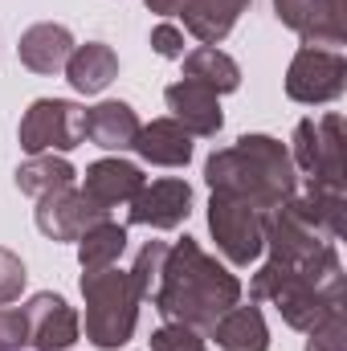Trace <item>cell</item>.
Masks as SVG:
<instances>
[{"instance_id": "ffe728a7", "label": "cell", "mask_w": 347, "mask_h": 351, "mask_svg": "<svg viewBox=\"0 0 347 351\" xmlns=\"http://www.w3.org/2000/svg\"><path fill=\"white\" fill-rule=\"evenodd\" d=\"M62 70L78 94H102L119 78V53L106 41H86V45H74V53L66 58Z\"/></svg>"}, {"instance_id": "484cf974", "label": "cell", "mask_w": 347, "mask_h": 351, "mask_svg": "<svg viewBox=\"0 0 347 351\" xmlns=\"http://www.w3.org/2000/svg\"><path fill=\"white\" fill-rule=\"evenodd\" d=\"M152 351H208L204 335L192 331V327H180V323H164L152 331Z\"/></svg>"}, {"instance_id": "f546056e", "label": "cell", "mask_w": 347, "mask_h": 351, "mask_svg": "<svg viewBox=\"0 0 347 351\" xmlns=\"http://www.w3.org/2000/svg\"><path fill=\"white\" fill-rule=\"evenodd\" d=\"M152 49L160 58H168V62L184 58V29L180 25H156L152 29Z\"/></svg>"}, {"instance_id": "5bb4252c", "label": "cell", "mask_w": 347, "mask_h": 351, "mask_svg": "<svg viewBox=\"0 0 347 351\" xmlns=\"http://www.w3.org/2000/svg\"><path fill=\"white\" fill-rule=\"evenodd\" d=\"M143 184H147V180L139 172V164H131V160H123V156L94 160L86 168V176H82V192H86L98 208H106V213L119 208V204H131Z\"/></svg>"}, {"instance_id": "ac0fdd59", "label": "cell", "mask_w": 347, "mask_h": 351, "mask_svg": "<svg viewBox=\"0 0 347 351\" xmlns=\"http://www.w3.org/2000/svg\"><path fill=\"white\" fill-rule=\"evenodd\" d=\"M250 4L254 0H184L180 4L184 33H192L200 45H221Z\"/></svg>"}, {"instance_id": "f1b7e54d", "label": "cell", "mask_w": 347, "mask_h": 351, "mask_svg": "<svg viewBox=\"0 0 347 351\" xmlns=\"http://www.w3.org/2000/svg\"><path fill=\"white\" fill-rule=\"evenodd\" d=\"M29 343V323L21 306H0V351H21Z\"/></svg>"}, {"instance_id": "83f0119b", "label": "cell", "mask_w": 347, "mask_h": 351, "mask_svg": "<svg viewBox=\"0 0 347 351\" xmlns=\"http://www.w3.org/2000/svg\"><path fill=\"white\" fill-rule=\"evenodd\" d=\"M25 262L12 254V250H4L0 245V306H8V302H16L21 298V290H25Z\"/></svg>"}, {"instance_id": "7402d4cb", "label": "cell", "mask_w": 347, "mask_h": 351, "mask_svg": "<svg viewBox=\"0 0 347 351\" xmlns=\"http://www.w3.org/2000/svg\"><path fill=\"white\" fill-rule=\"evenodd\" d=\"M180 62H184V78L208 86L213 94H233V90L241 86V66L225 49H217V45H196Z\"/></svg>"}, {"instance_id": "ba28073f", "label": "cell", "mask_w": 347, "mask_h": 351, "mask_svg": "<svg viewBox=\"0 0 347 351\" xmlns=\"http://www.w3.org/2000/svg\"><path fill=\"white\" fill-rule=\"evenodd\" d=\"M347 86V58L344 49H319L302 45L286 66V94L302 106L335 102Z\"/></svg>"}, {"instance_id": "4316f807", "label": "cell", "mask_w": 347, "mask_h": 351, "mask_svg": "<svg viewBox=\"0 0 347 351\" xmlns=\"http://www.w3.org/2000/svg\"><path fill=\"white\" fill-rule=\"evenodd\" d=\"M307 351H347V319H344V311L327 315L319 327L307 331Z\"/></svg>"}, {"instance_id": "d4e9b609", "label": "cell", "mask_w": 347, "mask_h": 351, "mask_svg": "<svg viewBox=\"0 0 347 351\" xmlns=\"http://www.w3.org/2000/svg\"><path fill=\"white\" fill-rule=\"evenodd\" d=\"M164 258H168V241H147V245L135 254L131 269H127L143 302H152V294H156V286H160V269H164Z\"/></svg>"}, {"instance_id": "e0dca14e", "label": "cell", "mask_w": 347, "mask_h": 351, "mask_svg": "<svg viewBox=\"0 0 347 351\" xmlns=\"http://www.w3.org/2000/svg\"><path fill=\"white\" fill-rule=\"evenodd\" d=\"M131 152L143 164H156V168H184L192 160V135L176 123L172 114L168 119H152V123L139 127Z\"/></svg>"}, {"instance_id": "52a82bcc", "label": "cell", "mask_w": 347, "mask_h": 351, "mask_svg": "<svg viewBox=\"0 0 347 351\" xmlns=\"http://www.w3.org/2000/svg\"><path fill=\"white\" fill-rule=\"evenodd\" d=\"M261 217L265 213H258L254 204H246L237 196H225V192H213V200H208V233H213L217 250L225 254V262L254 265L265 254Z\"/></svg>"}, {"instance_id": "d6986e66", "label": "cell", "mask_w": 347, "mask_h": 351, "mask_svg": "<svg viewBox=\"0 0 347 351\" xmlns=\"http://www.w3.org/2000/svg\"><path fill=\"white\" fill-rule=\"evenodd\" d=\"M302 225H311L319 237L339 241L344 237V213H347V196L339 188H315L307 184V192H294L286 204Z\"/></svg>"}, {"instance_id": "9c48e42d", "label": "cell", "mask_w": 347, "mask_h": 351, "mask_svg": "<svg viewBox=\"0 0 347 351\" xmlns=\"http://www.w3.org/2000/svg\"><path fill=\"white\" fill-rule=\"evenodd\" d=\"M274 16L302 37V45L339 49L347 41V0H274Z\"/></svg>"}, {"instance_id": "8fae6325", "label": "cell", "mask_w": 347, "mask_h": 351, "mask_svg": "<svg viewBox=\"0 0 347 351\" xmlns=\"http://www.w3.org/2000/svg\"><path fill=\"white\" fill-rule=\"evenodd\" d=\"M21 311H25V323H29V348L33 351H70L82 335L78 311L53 290L33 294Z\"/></svg>"}, {"instance_id": "cb8c5ba5", "label": "cell", "mask_w": 347, "mask_h": 351, "mask_svg": "<svg viewBox=\"0 0 347 351\" xmlns=\"http://www.w3.org/2000/svg\"><path fill=\"white\" fill-rule=\"evenodd\" d=\"M123 250H127V225H119V221H98V225H90L86 233L78 237V262H82V274H94V269H106V265H115L123 258Z\"/></svg>"}, {"instance_id": "7a4b0ae2", "label": "cell", "mask_w": 347, "mask_h": 351, "mask_svg": "<svg viewBox=\"0 0 347 351\" xmlns=\"http://www.w3.org/2000/svg\"><path fill=\"white\" fill-rule=\"evenodd\" d=\"M204 184L213 192L254 204L258 213H274L290 204V196L298 192V172L282 139L241 135L233 147H221L204 160Z\"/></svg>"}, {"instance_id": "3957f363", "label": "cell", "mask_w": 347, "mask_h": 351, "mask_svg": "<svg viewBox=\"0 0 347 351\" xmlns=\"http://www.w3.org/2000/svg\"><path fill=\"white\" fill-rule=\"evenodd\" d=\"M250 298L278 306V315L294 327V331H311L319 327L327 315L344 311V262L339 250L323 254L311 265H282L265 262L250 278Z\"/></svg>"}, {"instance_id": "2e32d148", "label": "cell", "mask_w": 347, "mask_h": 351, "mask_svg": "<svg viewBox=\"0 0 347 351\" xmlns=\"http://www.w3.org/2000/svg\"><path fill=\"white\" fill-rule=\"evenodd\" d=\"M139 127L143 123H139L135 106L123 102V98H106V102H98V106L86 110V139L94 147H102V152H115V156L131 152Z\"/></svg>"}, {"instance_id": "603a6c76", "label": "cell", "mask_w": 347, "mask_h": 351, "mask_svg": "<svg viewBox=\"0 0 347 351\" xmlns=\"http://www.w3.org/2000/svg\"><path fill=\"white\" fill-rule=\"evenodd\" d=\"M70 184H78V172H74V164L66 160V156H58V152H41V156H29L21 168H16V188L25 192V196H45V192H53V188H70Z\"/></svg>"}, {"instance_id": "5b68a950", "label": "cell", "mask_w": 347, "mask_h": 351, "mask_svg": "<svg viewBox=\"0 0 347 351\" xmlns=\"http://www.w3.org/2000/svg\"><path fill=\"white\" fill-rule=\"evenodd\" d=\"M294 172L307 176L315 188H339L344 192V114L327 110L319 119H298L290 139Z\"/></svg>"}, {"instance_id": "30bf717a", "label": "cell", "mask_w": 347, "mask_h": 351, "mask_svg": "<svg viewBox=\"0 0 347 351\" xmlns=\"http://www.w3.org/2000/svg\"><path fill=\"white\" fill-rule=\"evenodd\" d=\"M106 217H110V213L98 208L78 184L53 188V192L37 196V208H33V221H37V229H41L49 241H78L90 225H98V221H106Z\"/></svg>"}, {"instance_id": "6da1fadb", "label": "cell", "mask_w": 347, "mask_h": 351, "mask_svg": "<svg viewBox=\"0 0 347 351\" xmlns=\"http://www.w3.org/2000/svg\"><path fill=\"white\" fill-rule=\"evenodd\" d=\"M241 294H246V286L237 274H229L213 254H204L196 237H184V241L168 245L152 306L160 311L164 323H180V327L208 335L213 323L241 302Z\"/></svg>"}, {"instance_id": "4dcf8cb0", "label": "cell", "mask_w": 347, "mask_h": 351, "mask_svg": "<svg viewBox=\"0 0 347 351\" xmlns=\"http://www.w3.org/2000/svg\"><path fill=\"white\" fill-rule=\"evenodd\" d=\"M143 4H147L152 12H160V16H168V12H180V4H184V0H143Z\"/></svg>"}, {"instance_id": "44dd1931", "label": "cell", "mask_w": 347, "mask_h": 351, "mask_svg": "<svg viewBox=\"0 0 347 351\" xmlns=\"http://www.w3.org/2000/svg\"><path fill=\"white\" fill-rule=\"evenodd\" d=\"M208 339L221 351H270V327H265L261 306H241L237 302L233 311H225L213 323Z\"/></svg>"}, {"instance_id": "9a60e30c", "label": "cell", "mask_w": 347, "mask_h": 351, "mask_svg": "<svg viewBox=\"0 0 347 351\" xmlns=\"http://www.w3.org/2000/svg\"><path fill=\"white\" fill-rule=\"evenodd\" d=\"M74 45H78V41H74V33H70L66 25L41 21V25H33V29L21 33L16 58H21V66L33 70V74H58V70L66 66V58L74 53Z\"/></svg>"}, {"instance_id": "277c9868", "label": "cell", "mask_w": 347, "mask_h": 351, "mask_svg": "<svg viewBox=\"0 0 347 351\" xmlns=\"http://www.w3.org/2000/svg\"><path fill=\"white\" fill-rule=\"evenodd\" d=\"M82 298H86V339L94 348L119 351L123 343H131L143 298L127 269L106 265V269L82 274Z\"/></svg>"}, {"instance_id": "8992f818", "label": "cell", "mask_w": 347, "mask_h": 351, "mask_svg": "<svg viewBox=\"0 0 347 351\" xmlns=\"http://www.w3.org/2000/svg\"><path fill=\"white\" fill-rule=\"evenodd\" d=\"M21 152L25 156H41V152H74L78 143H86V106L70 102V98H37L21 127H16Z\"/></svg>"}, {"instance_id": "4fadbf2b", "label": "cell", "mask_w": 347, "mask_h": 351, "mask_svg": "<svg viewBox=\"0 0 347 351\" xmlns=\"http://www.w3.org/2000/svg\"><path fill=\"white\" fill-rule=\"evenodd\" d=\"M164 102L172 110V119L192 135V139H213L221 127H225V114H221V94H213L208 86L192 82V78H180L164 90Z\"/></svg>"}, {"instance_id": "7c38bea8", "label": "cell", "mask_w": 347, "mask_h": 351, "mask_svg": "<svg viewBox=\"0 0 347 351\" xmlns=\"http://www.w3.org/2000/svg\"><path fill=\"white\" fill-rule=\"evenodd\" d=\"M192 213V184L180 176H164L139 188V196L127 204V221L131 225H147V229H180Z\"/></svg>"}]
</instances>
